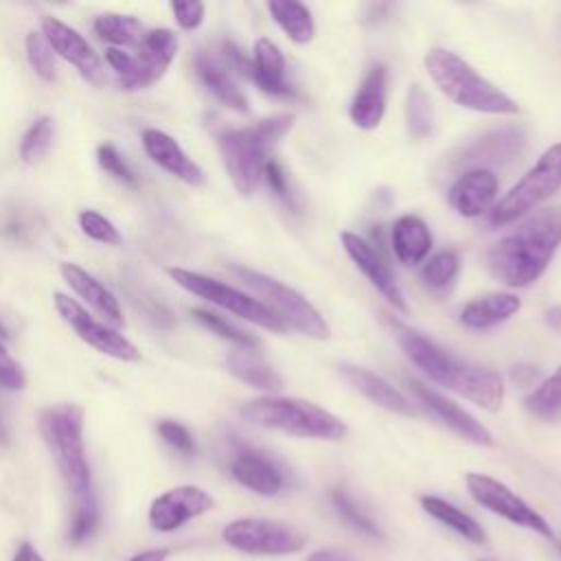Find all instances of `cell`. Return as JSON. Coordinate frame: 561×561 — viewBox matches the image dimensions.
<instances>
[{"mask_svg": "<svg viewBox=\"0 0 561 561\" xmlns=\"http://www.w3.org/2000/svg\"><path fill=\"white\" fill-rule=\"evenodd\" d=\"M392 331L405 357L432 381L458 392L486 412H497L504 401V381L500 373L469 364L440 348L423 333L392 320Z\"/></svg>", "mask_w": 561, "mask_h": 561, "instance_id": "cell-1", "label": "cell"}, {"mask_svg": "<svg viewBox=\"0 0 561 561\" xmlns=\"http://www.w3.org/2000/svg\"><path fill=\"white\" fill-rule=\"evenodd\" d=\"M561 245V208H543L528 215L513 232L489 252V272L506 287H528L552 261Z\"/></svg>", "mask_w": 561, "mask_h": 561, "instance_id": "cell-2", "label": "cell"}, {"mask_svg": "<svg viewBox=\"0 0 561 561\" xmlns=\"http://www.w3.org/2000/svg\"><path fill=\"white\" fill-rule=\"evenodd\" d=\"M37 425L70 497L83 500L94 495L83 440V410L77 403H55L39 412Z\"/></svg>", "mask_w": 561, "mask_h": 561, "instance_id": "cell-3", "label": "cell"}, {"mask_svg": "<svg viewBox=\"0 0 561 561\" xmlns=\"http://www.w3.org/2000/svg\"><path fill=\"white\" fill-rule=\"evenodd\" d=\"M425 70L434 85L456 105L480 112L511 116L519 112V105L502 92L495 83L482 77L469 61L447 48H430L425 53Z\"/></svg>", "mask_w": 561, "mask_h": 561, "instance_id": "cell-4", "label": "cell"}, {"mask_svg": "<svg viewBox=\"0 0 561 561\" xmlns=\"http://www.w3.org/2000/svg\"><path fill=\"white\" fill-rule=\"evenodd\" d=\"M294 125V114H276L250 127H226L217 131V149L226 173L241 195H252L267 164L272 145Z\"/></svg>", "mask_w": 561, "mask_h": 561, "instance_id": "cell-5", "label": "cell"}, {"mask_svg": "<svg viewBox=\"0 0 561 561\" xmlns=\"http://www.w3.org/2000/svg\"><path fill=\"white\" fill-rule=\"evenodd\" d=\"M239 414L254 425L278 430L298 438L335 443L346 436V425L342 419L311 401L296 397H259L243 403Z\"/></svg>", "mask_w": 561, "mask_h": 561, "instance_id": "cell-6", "label": "cell"}, {"mask_svg": "<svg viewBox=\"0 0 561 561\" xmlns=\"http://www.w3.org/2000/svg\"><path fill=\"white\" fill-rule=\"evenodd\" d=\"M180 39L171 28H149L134 53L123 48H107L105 61L114 70L123 90L136 92L151 88L173 64Z\"/></svg>", "mask_w": 561, "mask_h": 561, "instance_id": "cell-7", "label": "cell"}, {"mask_svg": "<svg viewBox=\"0 0 561 561\" xmlns=\"http://www.w3.org/2000/svg\"><path fill=\"white\" fill-rule=\"evenodd\" d=\"M230 272L259 298H263V305H267L287 327L300 331L307 337L313 340H327L331 335L329 324L320 316V311L294 287L263 274L250 267L232 265Z\"/></svg>", "mask_w": 561, "mask_h": 561, "instance_id": "cell-8", "label": "cell"}, {"mask_svg": "<svg viewBox=\"0 0 561 561\" xmlns=\"http://www.w3.org/2000/svg\"><path fill=\"white\" fill-rule=\"evenodd\" d=\"M226 546L250 557H289L305 550L309 537L298 526L283 519L239 517L224 526Z\"/></svg>", "mask_w": 561, "mask_h": 561, "instance_id": "cell-9", "label": "cell"}, {"mask_svg": "<svg viewBox=\"0 0 561 561\" xmlns=\"http://www.w3.org/2000/svg\"><path fill=\"white\" fill-rule=\"evenodd\" d=\"M561 188V142L550 145L539 160L522 175L517 184L489 213L491 224L506 226L528 215L537 204Z\"/></svg>", "mask_w": 561, "mask_h": 561, "instance_id": "cell-10", "label": "cell"}, {"mask_svg": "<svg viewBox=\"0 0 561 561\" xmlns=\"http://www.w3.org/2000/svg\"><path fill=\"white\" fill-rule=\"evenodd\" d=\"M167 272L180 287L208 300L210 305H215L219 309L230 311L232 316H239V318H243L252 324H259L267 331H274V333L287 331V324L267 305H263V300H259L232 285H226L217 278H210V276H204L199 272L184 270V267H169Z\"/></svg>", "mask_w": 561, "mask_h": 561, "instance_id": "cell-11", "label": "cell"}, {"mask_svg": "<svg viewBox=\"0 0 561 561\" xmlns=\"http://www.w3.org/2000/svg\"><path fill=\"white\" fill-rule=\"evenodd\" d=\"M465 486L471 495V500L486 508L489 513L511 522L513 526H519L524 530H530L535 535H539L546 541H557L554 528L550 526V522L535 511L524 497H519L513 489H508L504 482H500L493 476L486 473H478V471H469L465 476Z\"/></svg>", "mask_w": 561, "mask_h": 561, "instance_id": "cell-12", "label": "cell"}, {"mask_svg": "<svg viewBox=\"0 0 561 561\" xmlns=\"http://www.w3.org/2000/svg\"><path fill=\"white\" fill-rule=\"evenodd\" d=\"M55 309L61 316V320L81 337L88 346L99 351L101 355L114 357L118 362H140L138 346L127 340L123 333H118L114 327H110L103 320H96L79 300L70 298L64 291L53 294Z\"/></svg>", "mask_w": 561, "mask_h": 561, "instance_id": "cell-13", "label": "cell"}, {"mask_svg": "<svg viewBox=\"0 0 561 561\" xmlns=\"http://www.w3.org/2000/svg\"><path fill=\"white\" fill-rule=\"evenodd\" d=\"M215 508V497L197 484L173 486L149 504L147 522L156 533H173Z\"/></svg>", "mask_w": 561, "mask_h": 561, "instance_id": "cell-14", "label": "cell"}, {"mask_svg": "<svg viewBox=\"0 0 561 561\" xmlns=\"http://www.w3.org/2000/svg\"><path fill=\"white\" fill-rule=\"evenodd\" d=\"M42 35L50 44L53 53L59 55L64 61H68L83 81L90 85H103L105 72L99 55L90 46V42L70 24L61 22L55 15H44L42 18Z\"/></svg>", "mask_w": 561, "mask_h": 561, "instance_id": "cell-15", "label": "cell"}, {"mask_svg": "<svg viewBox=\"0 0 561 561\" xmlns=\"http://www.w3.org/2000/svg\"><path fill=\"white\" fill-rule=\"evenodd\" d=\"M340 241H342V248L344 252L351 256V261L362 270V274L370 280V285L397 309V311H403L408 313L410 307H408V300H405V294L401 289V285L397 283V276L392 274L390 265L386 263V259L381 256L379 250H375V245L366 239H362L359 234L355 232H342L340 234Z\"/></svg>", "mask_w": 561, "mask_h": 561, "instance_id": "cell-16", "label": "cell"}, {"mask_svg": "<svg viewBox=\"0 0 561 561\" xmlns=\"http://www.w3.org/2000/svg\"><path fill=\"white\" fill-rule=\"evenodd\" d=\"M228 471L237 484L263 497L278 495L287 484L283 467L270 454L250 445H241L232 454Z\"/></svg>", "mask_w": 561, "mask_h": 561, "instance_id": "cell-17", "label": "cell"}, {"mask_svg": "<svg viewBox=\"0 0 561 561\" xmlns=\"http://www.w3.org/2000/svg\"><path fill=\"white\" fill-rule=\"evenodd\" d=\"M500 191V180L489 167H473L458 175L449 188L451 208L467 219L491 213Z\"/></svg>", "mask_w": 561, "mask_h": 561, "instance_id": "cell-18", "label": "cell"}, {"mask_svg": "<svg viewBox=\"0 0 561 561\" xmlns=\"http://www.w3.org/2000/svg\"><path fill=\"white\" fill-rule=\"evenodd\" d=\"M410 388L460 438H465L473 445H480V447H493L495 445L493 434L473 414H469L465 408H460L456 401L447 399L438 390H434V388H430V386H425L416 379H410Z\"/></svg>", "mask_w": 561, "mask_h": 561, "instance_id": "cell-19", "label": "cell"}, {"mask_svg": "<svg viewBox=\"0 0 561 561\" xmlns=\"http://www.w3.org/2000/svg\"><path fill=\"white\" fill-rule=\"evenodd\" d=\"M142 149L145 153L167 173H171L173 178L182 180L184 184L191 186H202L204 184V171L202 167L180 147V142L156 127H147L142 129Z\"/></svg>", "mask_w": 561, "mask_h": 561, "instance_id": "cell-20", "label": "cell"}, {"mask_svg": "<svg viewBox=\"0 0 561 561\" xmlns=\"http://www.w3.org/2000/svg\"><path fill=\"white\" fill-rule=\"evenodd\" d=\"M59 272L64 276V280L68 283V287L88 305L92 307L103 322H107L110 327H123L125 318H123V309L118 305V298L96 278L92 276L88 270H83L77 263L64 261L59 265Z\"/></svg>", "mask_w": 561, "mask_h": 561, "instance_id": "cell-21", "label": "cell"}, {"mask_svg": "<svg viewBox=\"0 0 561 561\" xmlns=\"http://www.w3.org/2000/svg\"><path fill=\"white\" fill-rule=\"evenodd\" d=\"M388 103V68L375 64L353 94L348 116L359 129H375L383 121Z\"/></svg>", "mask_w": 561, "mask_h": 561, "instance_id": "cell-22", "label": "cell"}, {"mask_svg": "<svg viewBox=\"0 0 561 561\" xmlns=\"http://www.w3.org/2000/svg\"><path fill=\"white\" fill-rule=\"evenodd\" d=\"M340 375L348 381V386H353L359 394L370 399L375 405H379L388 412H394V414H403V416L416 414L410 399L401 390H397L390 381H386L381 375H377L368 368H362V366H353V364H342Z\"/></svg>", "mask_w": 561, "mask_h": 561, "instance_id": "cell-23", "label": "cell"}, {"mask_svg": "<svg viewBox=\"0 0 561 561\" xmlns=\"http://www.w3.org/2000/svg\"><path fill=\"white\" fill-rule=\"evenodd\" d=\"M250 61H252L250 79L259 85V90H263L270 96H278V99L296 96V90L285 79V70H287L285 57L272 39H267V37L256 39Z\"/></svg>", "mask_w": 561, "mask_h": 561, "instance_id": "cell-24", "label": "cell"}, {"mask_svg": "<svg viewBox=\"0 0 561 561\" xmlns=\"http://www.w3.org/2000/svg\"><path fill=\"white\" fill-rule=\"evenodd\" d=\"M526 145V134L522 127H502L495 131H489L473 145H469L462 151L460 162L467 164H500L513 160Z\"/></svg>", "mask_w": 561, "mask_h": 561, "instance_id": "cell-25", "label": "cell"}, {"mask_svg": "<svg viewBox=\"0 0 561 561\" xmlns=\"http://www.w3.org/2000/svg\"><path fill=\"white\" fill-rule=\"evenodd\" d=\"M390 243L403 265H419L432 250V232L416 215H401L390 232Z\"/></svg>", "mask_w": 561, "mask_h": 561, "instance_id": "cell-26", "label": "cell"}, {"mask_svg": "<svg viewBox=\"0 0 561 561\" xmlns=\"http://www.w3.org/2000/svg\"><path fill=\"white\" fill-rule=\"evenodd\" d=\"M522 307V300L515 294L497 291L467 302L460 309V322L471 331H484L500 322L513 318Z\"/></svg>", "mask_w": 561, "mask_h": 561, "instance_id": "cell-27", "label": "cell"}, {"mask_svg": "<svg viewBox=\"0 0 561 561\" xmlns=\"http://www.w3.org/2000/svg\"><path fill=\"white\" fill-rule=\"evenodd\" d=\"M195 75L202 81V85L226 107L234 112H248V99L241 92V88L234 83L232 75L221 66L215 57L199 53L195 57Z\"/></svg>", "mask_w": 561, "mask_h": 561, "instance_id": "cell-28", "label": "cell"}, {"mask_svg": "<svg viewBox=\"0 0 561 561\" xmlns=\"http://www.w3.org/2000/svg\"><path fill=\"white\" fill-rule=\"evenodd\" d=\"M419 504L421 508L432 517L436 519L438 524H443L445 528L454 530L458 537H462L465 541L469 543H476V546H482L486 541V533L484 528L469 515L465 513L462 508H458L456 504H451L449 500L440 497V495H421L419 497Z\"/></svg>", "mask_w": 561, "mask_h": 561, "instance_id": "cell-29", "label": "cell"}, {"mask_svg": "<svg viewBox=\"0 0 561 561\" xmlns=\"http://www.w3.org/2000/svg\"><path fill=\"white\" fill-rule=\"evenodd\" d=\"M226 368L239 381L259 388V390H280L283 379L280 375L252 348L237 346L226 355Z\"/></svg>", "mask_w": 561, "mask_h": 561, "instance_id": "cell-30", "label": "cell"}, {"mask_svg": "<svg viewBox=\"0 0 561 561\" xmlns=\"http://www.w3.org/2000/svg\"><path fill=\"white\" fill-rule=\"evenodd\" d=\"M272 20L294 44H309L316 37V24L311 11L296 0H272L267 2Z\"/></svg>", "mask_w": 561, "mask_h": 561, "instance_id": "cell-31", "label": "cell"}, {"mask_svg": "<svg viewBox=\"0 0 561 561\" xmlns=\"http://www.w3.org/2000/svg\"><path fill=\"white\" fill-rule=\"evenodd\" d=\"M94 33L110 44V48H136L145 37V24L134 15L123 13H101L92 22Z\"/></svg>", "mask_w": 561, "mask_h": 561, "instance_id": "cell-32", "label": "cell"}, {"mask_svg": "<svg viewBox=\"0 0 561 561\" xmlns=\"http://www.w3.org/2000/svg\"><path fill=\"white\" fill-rule=\"evenodd\" d=\"M331 504L335 508V513L342 517V522H346L355 533L368 537V539H386L383 530L379 528V524L355 502V497L344 491L342 486H333L331 493Z\"/></svg>", "mask_w": 561, "mask_h": 561, "instance_id": "cell-33", "label": "cell"}, {"mask_svg": "<svg viewBox=\"0 0 561 561\" xmlns=\"http://www.w3.org/2000/svg\"><path fill=\"white\" fill-rule=\"evenodd\" d=\"M524 408L537 419H557L561 414V366L537 383L524 399Z\"/></svg>", "mask_w": 561, "mask_h": 561, "instance_id": "cell-34", "label": "cell"}, {"mask_svg": "<svg viewBox=\"0 0 561 561\" xmlns=\"http://www.w3.org/2000/svg\"><path fill=\"white\" fill-rule=\"evenodd\" d=\"M101 524V511L96 495L83 497V500H72L70 517H68V528H66V539L70 546H81L88 541Z\"/></svg>", "mask_w": 561, "mask_h": 561, "instance_id": "cell-35", "label": "cell"}, {"mask_svg": "<svg viewBox=\"0 0 561 561\" xmlns=\"http://www.w3.org/2000/svg\"><path fill=\"white\" fill-rule=\"evenodd\" d=\"M53 138H55V123H53V118L48 114L37 116L26 127V131L20 138V147H18L20 160L24 164L39 162L48 153V149L53 145Z\"/></svg>", "mask_w": 561, "mask_h": 561, "instance_id": "cell-36", "label": "cell"}, {"mask_svg": "<svg viewBox=\"0 0 561 561\" xmlns=\"http://www.w3.org/2000/svg\"><path fill=\"white\" fill-rule=\"evenodd\" d=\"M458 267H460V259L458 252L454 250H440L434 256H430L423 267H421V280L427 289L432 291H443L447 289L456 276H458Z\"/></svg>", "mask_w": 561, "mask_h": 561, "instance_id": "cell-37", "label": "cell"}, {"mask_svg": "<svg viewBox=\"0 0 561 561\" xmlns=\"http://www.w3.org/2000/svg\"><path fill=\"white\" fill-rule=\"evenodd\" d=\"M24 55L26 61L31 66V70L42 79V81H55L57 77V61H55V53L50 48V44L46 42V37L42 33H26L24 37Z\"/></svg>", "mask_w": 561, "mask_h": 561, "instance_id": "cell-38", "label": "cell"}, {"mask_svg": "<svg viewBox=\"0 0 561 561\" xmlns=\"http://www.w3.org/2000/svg\"><path fill=\"white\" fill-rule=\"evenodd\" d=\"M408 129L414 138H425L432 134L434 127V110L430 103V96L421 85H412L408 92Z\"/></svg>", "mask_w": 561, "mask_h": 561, "instance_id": "cell-39", "label": "cell"}, {"mask_svg": "<svg viewBox=\"0 0 561 561\" xmlns=\"http://www.w3.org/2000/svg\"><path fill=\"white\" fill-rule=\"evenodd\" d=\"M191 313H193V318H195L202 327H206L208 331L217 333V335H219V337H224V340L234 342L237 346H245V348H254V346H259V340H256L254 335H250L248 331H243V329H239V327L230 324L228 320H224V318H221V316H217L215 311H208V309H199V307H195V309H191Z\"/></svg>", "mask_w": 561, "mask_h": 561, "instance_id": "cell-40", "label": "cell"}, {"mask_svg": "<svg viewBox=\"0 0 561 561\" xmlns=\"http://www.w3.org/2000/svg\"><path fill=\"white\" fill-rule=\"evenodd\" d=\"M79 221V228L81 232L92 239V241H99V243H105V245H121L123 243V234L118 232V228L114 226V221H110L105 215H101L99 210H92V208H85L79 213L77 217Z\"/></svg>", "mask_w": 561, "mask_h": 561, "instance_id": "cell-41", "label": "cell"}, {"mask_svg": "<svg viewBox=\"0 0 561 561\" xmlns=\"http://www.w3.org/2000/svg\"><path fill=\"white\" fill-rule=\"evenodd\" d=\"M96 162L114 180H118V182H123L127 186H136L138 184L136 173L131 171V167L125 162V158L118 153V149L114 145H110V142L99 145L96 147Z\"/></svg>", "mask_w": 561, "mask_h": 561, "instance_id": "cell-42", "label": "cell"}, {"mask_svg": "<svg viewBox=\"0 0 561 561\" xmlns=\"http://www.w3.org/2000/svg\"><path fill=\"white\" fill-rule=\"evenodd\" d=\"M156 430H158L160 438H162L169 447H173L175 451H180V454H184V456H193V454L197 451V445H195L193 434H191L188 427H184L182 423L164 419V421H160V423L156 425Z\"/></svg>", "mask_w": 561, "mask_h": 561, "instance_id": "cell-43", "label": "cell"}, {"mask_svg": "<svg viewBox=\"0 0 561 561\" xmlns=\"http://www.w3.org/2000/svg\"><path fill=\"white\" fill-rule=\"evenodd\" d=\"M26 386V375L20 362L7 351L0 340V388L4 390H22Z\"/></svg>", "mask_w": 561, "mask_h": 561, "instance_id": "cell-44", "label": "cell"}, {"mask_svg": "<svg viewBox=\"0 0 561 561\" xmlns=\"http://www.w3.org/2000/svg\"><path fill=\"white\" fill-rule=\"evenodd\" d=\"M171 11H173V18L180 24V28L195 31L204 22L206 7H204V2L188 0V2H171Z\"/></svg>", "mask_w": 561, "mask_h": 561, "instance_id": "cell-45", "label": "cell"}, {"mask_svg": "<svg viewBox=\"0 0 561 561\" xmlns=\"http://www.w3.org/2000/svg\"><path fill=\"white\" fill-rule=\"evenodd\" d=\"M263 178L267 180L270 188L285 202H289V188H287V175L283 171V167L276 162V160H267L265 169H263Z\"/></svg>", "mask_w": 561, "mask_h": 561, "instance_id": "cell-46", "label": "cell"}, {"mask_svg": "<svg viewBox=\"0 0 561 561\" xmlns=\"http://www.w3.org/2000/svg\"><path fill=\"white\" fill-rule=\"evenodd\" d=\"M221 57L226 59L228 68H232V70H237V72L250 77V72H252V61L241 53V48H239L237 44L224 42V44H221Z\"/></svg>", "mask_w": 561, "mask_h": 561, "instance_id": "cell-47", "label": "cell"}, {"mask_svg": "<svg viewBox=\"0 0 561 561\" xmlns=\"http://www.w3.org/2000/svg\"><path fill=\"white\" fill-rule=\"evenodd\" d=\"M305 561H359V559L342 548H318L309 552Z\"/></svg>", "mask_w": 561, "mask_h": 561, "instance_id": "cell-48", "label": "cell"}, {"mask_svg": "<svg viewBox=\"0 0 561 561\" xmlns=\"http://www.w3.org/2000/svg\"><path fill=\"white\" fill-rule=\"evenodd\" d=\"M539 377V370L537 366H530V364H517L511 368V379L517 383V386H533Z\"/></svg>", "mask_w": 561, "mask_h": 561, "instance_id": "cell-49", "label": "cell"}, {"mask_svg": "<svg viewBox=\"0 0 561 561\" xmlns=\"http://www.w3.org/2000/svg\"><path fill=\"white\" fill-rule=\"evenodd\" d=\"M11 561H44V557L37 552V548L28 541H22L13 554Z\"/></svg>", "mask_w": 561, "mask_h": 561, "instance_id": "cell-50", "label": "cell"}, {"mask_svg": "<svg viewBox=\"0 0 561 561\" xmlns=\"http://www.w3.org/2000/svg\"><path fill=\"white\" fill-rule=\"evenodd\" d=\"M167 559H169V550L167 548H151V550L136 552L129 561H167Z\"/></svg>", "mask_w": 561, "mask_h": 561, "instance_id": "cell-51", "label": "cell"}, {"mask_svg": "<svg viewBox=\"0 0 561 561\" xmlns=\"http://www.w3.org/2000/svg\"><path fill=\"white\" fill-rule=\"evenodd\" d=\"M546 322H548L552 329L561 331V307L548 309V311H546Z\"/></svg>", "mask_w": 561, "mask_h": 561, "instance_id": "cell-52", "label": "cell"}, {"mask_svg": "<svg viewBox=\"0 0 561 561\" xmlns=\"http://www.w3.org/2000/svg\"><path fill=\"white\" fill-rule=\"evenodd\" d=\"M0 443H2V445L7 443V430H4V425H2V419H0Z\"/></svg>", "mask_w": 561, "mask_h": 561, "instance_id": "cell-53", "label": "cell"}, {"mask_svg": "<svg viewBox=\"0 0 561 561\" xmlns=\"http://www.w3.org/2000/svg\"><path fill=\"white\" fill-rule=\"evenodd\" d=\"M554 543H557V548H559V552H561V539H557Z\"/></svg>", "mask_w": 561, "mask_h": 561, "instance_id": "cell-54", "label": "cell"}]
</instances>
